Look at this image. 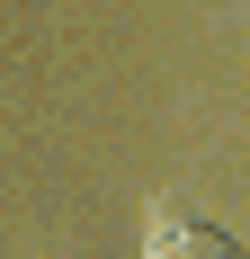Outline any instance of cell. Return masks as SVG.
I'll list each match as a JSON object with an SVG mask.
<instances>
[{
	"label": "cell",
	"mask_w": 250,
	"mask_h": 259,
	"mask_svg": "<svg viewBox=\"0 0 250 259\" xmlns=\"http://www.w3.org/2000/svg\"><path fill=\"white\" fill-rule=\"evenodd\" d=\"M152 259H241V241L197 224V214H179V206H161L152 214Z\"/></svg>",
	"instance_id": "1"
}]
</instances>
